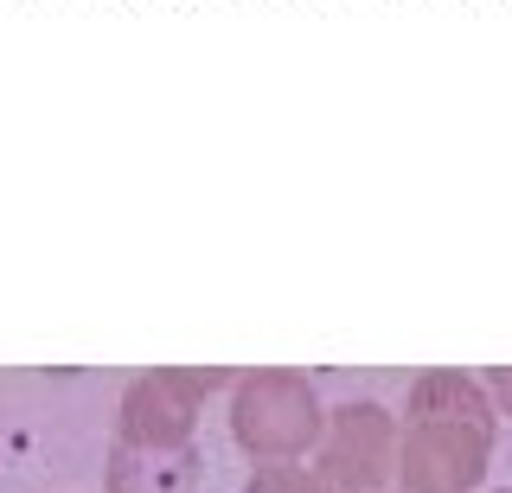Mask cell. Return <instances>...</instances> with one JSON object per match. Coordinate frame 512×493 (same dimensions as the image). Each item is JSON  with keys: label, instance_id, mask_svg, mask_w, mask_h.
Wrapping results in <instances>:
<instances>
[{"label": "cell", "instance_id": "cell-1", "mask_svg": "<svg viewBox=\"0 0 512 493\" xmlns=\"http://www.w3.org/2000/svg\"><path fill=\"white\" fill-rule=\"evenodd\" d=\"M404 481L410 493H474L487 481L500 410L468 372H423L404 404Z\"/></svg>", "mask_w": 512, "mask_h": 493}, {"label": "cell", "instance_id": "cell-2", "mask_svg": "<svg viewBox=\"0 0 512 493\" xmlns=\"http://www.w3.org/2000/svg\"><path fill=\"white\" fill-rule=\"evenodd\" d=\"M231 436L250 461H301L327 436V404L288 365H263L231 385Z\"/></svg>", "mask_w": 512, "mask_h": 493}, {"label": "cell", "instance_id": "cell-3", "mask_svg": "<svg viewBox=\"0 0 512 493\" xmlns=\"http://www.w3.org/2000/svg\"><path fill=\"white\" fill-rule=\"evenodd\" d=\"M218 385H237L224 365H154L122 391L109 442H122V449H192L199 442V410Z\"/></svg>", "mask_w": 512, "mask_h": 493}, {"label": "cell", "instance_id": "cell-4", "mask_svg": "<svg viewBox=\"0 0 512 493\" xmlns=\"http://www.w3.org/2000/svg\"><path fill=\"white\" fill-rule=\"evenodd\" d=\"M320 474L333 493H410L404 481V423L372 397L327 410V436H320Z\"/></svg>", "mask_w": 512, "mask_h": 493}, {"label": "cell", "instance_id": "cell-5", "mask_svg": "<svg viewBox=\"0 0 512 493\" xmlns=\"http://www.w3.org/2000/svg\"><path fill=\"white\" fill-rule=\"evenodd\" d=\"M199 468H205L199 442L192 449H122V442H109L103 493H192Z\"/></svg>", "mask_w": 512, "mask_h": 493}, {"label": "cell", "instance_id": "cell-6", "mask_svg": "<svg viewBox=\"0 0 512 493\" xmlns=\"http://www.w3.org/2000/svg\"><path fill=\"white\" fill-rule=\"evenodd\" d=\"M250 493H333V481L308 461H250Z\"/></svg>", "mask_w": 512, "mask_h": 493}, {"label": "cell", "instance_id": "cell-7", "mask_svg": "<svg viewBox=\"0 0 512 493\" xmlns=\"http://www.w3.org/2000/svg\"><path fill=\"white\" fill-rule=\"evenodd\" d=\"M480 385H487L493 410H500V417H512V365H487V378H480Z\"/></svg>", "mask_w": 512, "mask_h": 493}, {"label": "cell", "instance_id": "cell-8", "mask_svg": "<svg viewBox=\"0 0 512 493\" xmlns=\"http://www.w3.org/2000/svg\"><path fill=\"white\" fill-rule=\"evenodd\" d=\"M506 493H512V487H506Z\"/></svg>", "mask_w": 512, "mask_h": 493}]
</instances>
